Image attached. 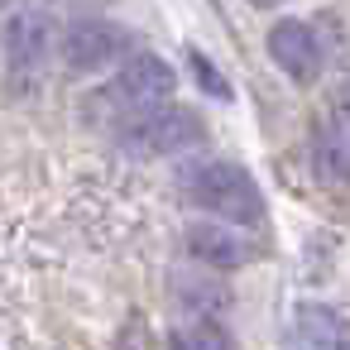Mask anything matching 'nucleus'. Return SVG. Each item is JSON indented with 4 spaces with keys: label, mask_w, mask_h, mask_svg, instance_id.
Here are the masks:
<instances>
[{
    "label": "nucleus",
    "mask_w": 350,
    "mask_h": 350,
    "mask_svg": "<svg viewBox=\"0 0 350 350\" xmlns=\"http://www.w3.org/2000/svg\"><path fill=\"white\" fill-rule=\"evenodd\" d=\"M178 187L192 206H202L216 221H235V226H259L264 221V192L250 178V168L230 163V159H197L183 163Z\"/></svg>",
    "instance_id": "1"
},
{
    "label": "nucleus",
    "mask_w": 350,
    "mask_h": 350,
    "mask_svg": "<svg viewBox=\"0 0 350 350\" xmlns=\"http://www.w3.org/2000/svg\"><path fill=\"white\" fill-rule=\"evenodd\" d=\"M202 135H206V125H202V116H197L192 106L159 101V106L130 111V116L120 120V135H116V139H120V149H125L130 159L154 163V159H173V154L197 149Z\"/></svg>",
    "instance_id": "2"
},
{
    "label": "nucleus",
    "mask_w": 350,
    "mask_h": 350,
    "mask_svg": "<svg viewBox=\"0 0 350 350\" xmlns=\"http://www.w3.org/2000/svg\"><path fill=\"white\" fill-rule=\"evenodd\" d=\"M135 49H139L135 29H125V25H116V20H96V15L72 20V25L63 29V39H58V58H63V68L77 72V77L106 72V68H116V63H120L125 53H135Z\"/></svg>",
    "instance_id": "3"
},
{
    "label": "nucleus",
    "mask_w": 350,
    "mask_h": 350,
    "mask_svg": "<svg viewBox=\"0 0 350 350\" xmlns=\"http://www.w3.org/2000/svg\"><path fill=\"white\" fill-rule=\"evenodd\" d=\"M178 87V72L159 58V53H125L106 82V101L120 111H139V106H159L168 101Z\"/></svg>",
    "instance_id": "4"
},
{
    "label": "nucleus",
    "mask_w": 350,
    "mask_h": 350,
    "mask_svg": "<svg viewBox=\"0 0 350 350\" xmlns=\"http://www.w3.org/2000/svg\"><path fill=\"white\" fill-rule=\"evenodd\" d=\"M5 68H10V82L15 87H34L49 68V49H53V29L39 10H15L5 20Z\"/></svg>",
    "instance_id": "5"
},
{
    "label": "nucleus",
    "mask_w": 350,
    "mask_h": 350,
    "mask_svg": "<svg viewBox=\"0 0 350 350\" xmlns=\"http://www.w3.org/2000/svg\"><path fill=\"white\" fill-rule=\"evenodd\" d=\"M187 250L206 269H245V264H254L264 254L259 240H250L245 226H235V221H197V226H187Z\"/></svg>",
    "instance_id": "6"
},
{
    "label": "nucleus",
    "mask_w": 350,
    "mask_h": 350,
    "mask_svg": "<svg viewBox=\"0 0 350 350\" xmlns=\"http://www.w3.org/2000/svg\"><path fill=\"white\" fill-rule=\"evenodd\" d=\"M269 58L278 63V72L297 87H312L321 77V39L312 25L302 20H278L269 29Z\"/></svg>",
    "instance_id": "7"
},
{
    "label": "nucleus",
    "mask_w": 350,
    "mask_h": 350,
    "mask_svg": "<svg viewBox=\"0 0 350 350\" xmlns=\"http://www.w3.org/2000/svg\"><path fill=\"white\" fill-rule=\"evenodd\" d=\"M173 297H178V307L187 312V317H211V321H221L230 307H235V293L221 283V278H211V273H173Z\"/></svg>",
    "instance_id": "8"
},
{
    "label": "nucleus",
    "mask_w": 350,
    "mask_h": 350,
    "mask_svg": "<svg viewBox=\"0 0 350 350\" xmlns=\"http://www.w3.org/2000/svg\"><path fill=\"white\" fill-rule=\"evenodd\" d=\"M312 159H317L312 168H317L321 183H331V187L345 183V130H340V120L331 130H317L312 135Z\"/></svg>",
    "instance_id": "9"
},
{
    "label": "nucleus",
    "mask_w": 350,
    "mask_h": 350,
    "mask_svg": "<svg viewBox=\"0 0 350 350\" xmlns=\"http://www.w3.org/2000/svg\"><path fill=\"white\" fill-rule=\"evenodd\" d=\"M297 336L307 345H340V317L331 307H297Z\"/></svg>",
    "instance_id": "10"
},
{
    "label": "nucleus",
    "mask_w": 350,
    "mask_h": 350,
    "mask_svg": "<svg viewBox=\"0 0 350 350\" xmlns=\"http://www.w3.org/2000/svg\"><path fill=\"white\" fill-rule=\"evenodd\" d=\"M168 340L183 345V350H226L230 345V331H221L211 317H192V326H178Z\"/></svg>",
    "instance_id": "11"
},
{
    "label": "nucleus",
    "mask_w": 350,
    "mask_h": 350,
    "mask_svg": "<svg viewBox=\"0 0 350 350\" xmlns=\"http://www.w3.org/2000/svg\"><path fill=\"white\" fill-rule=\"evenodd\" d=\"M187 63H192V77L202 82V92H206L211 101H230V82L216 72V63H211L202 49H187Z\"/></svg>",
    "instance_id": "12"
},
{
    "label": "nucleus",
    "mask_w": 350,
    "mask_h": 350,
    "mask_svg": "<svg viewBox=\"0 0 350 350\" xmlns=\"http://www.w3.org/2000/svg\"><path fill=\"white\" fill-rule=\"evenodd\" d=\"M49 5H63V10H87V5H111V0H49Z\"/></svg>",
    "instance_id": "13"
},
{
    "label": "nucleus",
    "mask_w": 350,
    "mask_h": 350,
    "mask_svg": "<svg viewBox=\"0 0 350 350\" xmlns=\"http://www.w3.org/2000/svg\"><path fill=\"white\" fill-rule=\"evenodd\" d=\"M254 10H278V5H288V0H250Z\"/></svg>",
    "instance_id": "14"
},
{
    "label": "nucleus",
    "mask_w": 350,
    "mask_h": 350,
    "mask_svg": "<svg viewBox=\"0 0 350 350\" xmlns=\"http://www.w3.org/2000/svg\"><path fill=\"white\" fill-rule=\"evenodd\" d=\"M0 5H5V0H0Z\"/></svg>",
    "instance_id": "15"
}]
</instances>
